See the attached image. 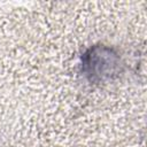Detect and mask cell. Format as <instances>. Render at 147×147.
<instances>
[{"mask_svg": "<svg viewBox=\"0 0 147 147\" xmlns=\"http://www.w3.org/2000/svg\"><path fill=\"white\" fill-rule=\"evenodd\" d=\"M124 71L121 53L113 46L95 44L80 56V72L93 85H103L117 79Z\"/></svg>", "mask_w": 147, "mask_h": 147, "instance_id": "1", "label": "cell"}]
</instances>
